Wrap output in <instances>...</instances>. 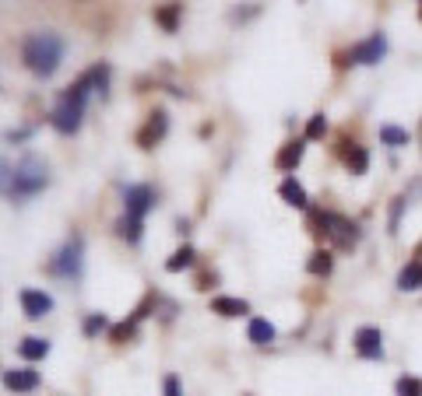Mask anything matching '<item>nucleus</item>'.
Instances as JSON below:
<instances>
[{
  "mask_svg": "<svg viewBox=\"0 0 422 396\" xmlns=\"http://www.w3.org/2000/svg\"><path fill=\"white\" fill-rule=\"evenodd\" d=\"M22 60L36 78H53L64 60V39L57 32H32L22 43Z\"/></svg>",
  "mask_w": 422,
  "mask_h": 396,
  "instance_id": "obj_1",
  "label": "nucleus"
},
{
  "mask_svg": "<svg viewBox=\"0 0 422 396\" xmlns=\"http://www.w3.org/2000/svg\"><path fill=\"white\" fill-rule=\"evenodd\" d=\"M95 88H92V78L85 74V78H78L64 95H60V102H57V109L50 113V123H53V130L57 134H64V137H71V134H78V127H81V116H85V106H88V95H92Z\"/></svg>",
  "mask_w": 422,
  "mask_h": 396,
  "instance_id": "obj_2",
  "label": "nucleus"
},
{
  "mask_svg": "<svg viewBox=\"0 0 422 396\" xmlns=\"http://www.w3.org/2000/svg\"><path fill=\"white\" fill-rule=\"evenodd\" d=\"M46 183H50V165H46V158H39V155H25V158L15 165V172H11V186H8V193H11L15 204H25V200H32L36 193H43Z\"/></svg>",
  "mask_w": 422,
  "mask_h": 396,
  "instance_id": "obj_3",
  "label": "nucleus"
},
{
  "mask_svg": "<svg viewBox=\"0 0 422 396\" xmlns=\"http://www.w3.org/2000/svg\"><path fill=\"white\" fill-rule=\"evenodd\" d=\"M50 270H53L57 277H64V281H78V277H81V270H85V242H81V235H71V239L57 249Z\"/></svg>",
  "mask_w": 422,
  "mask_h": 396,
  "instance_id": "obj_4",
  "label": "nucleus"
},
{
  "mask_svg": "<svg viewBox=\"0 0 422 396\" xmlns=\"http://www.w3.org/2000/svg\"><path fill=\"white\" fill-rule=\"evenodd\" d=\"M383 53H387V36H383V32H376V36H369L366 43L352 46L348 60H352V64H359V67H373V64H380V60H383Z\"/></svg>",
  "mask_w": 422,
  "mask_h": 396,
  "instance_id": "obj_5",
  "label": "nucleus"
},
{
  "mask_svg": "<svg viewBox=\"0 0 422 396\" xmlns=\"http://www.w3.org/2000/svg\"><path fill=\"white\" fill-rule=\"evenodd\" d=\"M123 207H127V214H130V218H141V221H144V214L155 207V190H151V186H144V183L127 186V190H123Z\"/></svg>",
  "mask_w": 422,
  "mask_h": 396,
  "instance_id": "obj_6",
  "label": "nucleus"
},
{
  "mask_svg": "<svg viewBox=\"0 0 422 396\" xmlns=\"http://www.w3.org/2000/svg\"><path fill=\"white\" fill-rule=\"evenodd\" d=\"M352 344H355V354L366 358V361H380L383 358V333L376 326H359Z\"/></svg>",
  "mask_w": 422,
  "mask_h": 396,
  "instance_id": "obj_7",
  "label": "nucleus"
},
{
  "mask_svg": "<svg viewBox=\"0 0 422 396\" xmlns=\"http://www.w3.org/2000/svg\"><path fill=\"white\" fill-rule=\"evenodd\" d=\"M165 127H169V120H165V113L162 109H155L151 116H148V123H144V130L137 134V144L148 151V148H155L162 137H165Z\"/></svg>",
  "mask_w": 422,
  "mask_h": 396,
  "instance_id": "obj_8",
  "label": "nucleus"
},
{
  "mask_svg": "<svg viewBox=\"0 0 422 396\" xmlns=\"http://www.w3.org/2000/svg\"><path fill=\"white\" fill-rule=\"evenodd\" d=\"M50 309H53V298H50L46 291H36V288H25V291H22V312H25L29 319H43Z\"/></svg>",
  "mask_w": 422,
  "mask_h": 396,
  "instance_id": "obj_9",
  "label": "nucleus"
},
{
  "mask_svg": "<svg viewBox=\"0 0 422 396\" xmlns=\"http://www.w3.org/2000/svg\"><path fill=\"white\" fill-rule=\"evenodd\" d=\"M4 386L11 393H32L39 386V372L36 368H11V372H4Z\"/></svg>",
  "mask_w": 422,
  "mask_h": 396,
  "instance_id": "obj_10",
  "label": "nucleus"
},
{
  "mask_svg": "<svg viewBox=\"0 0 422 396\" xmlns=\"http://www.w3.org/2000/svg\"><path fill=\"white\" fill-rule=\"evenodd\" d=\"M303 151H306V137H303V141H289V144H282V151L275 155V165H278L282 172H292V169L303 162Z\"/></svg>",
  "mask_w": 422,
  "mask_h": 396,
  "instance_id": "obj_11",
  "label": "nucleus"
},
{
  "mask_svg": "<svg viewBox=\"0 0 422 396\" xmlns=\"http://www.w3.org/2000/svg\"><path fill=\"white\" fill-rule=\"evenodd\" d=\"M18 354H22L25 361H43V358L50 354V340H43V337H25V340L18 344Z\"/></svg>",
  "mask_w": 422,
  "mask_h": 396,
  "instance_id": "obj_12",
  "label": "nucleus"
},
{
  "mask_svg": "<svg viewBox=\"0 0 422 396\" xmlns=\"http://www.w3.org/2000/svg\"><path fill=\"white\" fill-rule=\"evenodd\" d=\"M397 288H401V291H418V288H422V260H411V263L397 274Z\"/></svg>",
  "mask_w": 422,
  "mask_h": 396,
  "instance_id": "obj_13",
  "label": "nucleus"
},
{
  "mask_svg": "<svg viewBox=\"0 0 422 396\" xmlns=\"http://www.w3.org/2000/svg\"><path fill=\"white\" fill-rule=\"evenodd\" d=\"M278 193H282V200H285L289 207H306V204H310V200H306V190H303L292 176L282 183V190H278Z\"/></svg>",
  "mask_w": 422,
  "mask_h": 396,
  "instance_id": "obj_14",
  "label": "nucleus"
},
{
  "mask_svg": "<svg viewBox=\"0 0 422 396\" xmlns=\"http://www.w3.org/2000/svg\"><path fill=\"white\" fill-rule=\"evenodd\" d=\"M211 309H215L219 316H247L250 312V305L243 302V298H215V302H211Z\"/></svg>",
  "mask_w": 422,
  "mask_h": 396,
  "instance_id": "obj_15",
  "label": "nucleus"
},
{
  "mask_svg": "<svg viewBox=\"0 0 422 396\" xmlns=\"http://www.w3.org/2000/svg\"><path fill=\"white\" fill-rule=\"evenodd\" d=\"M247 337L254 340V344H271L275 340V326L268 323V319H250V326H247Z\"/></svg>",
  "mask_w": 422,
  "mask_h": 396,
  "instance_id": "obj_16",
  "label": "nucleus"
},
{
  "mask_svg": "<svg viewBox=\"0 0 422 396\" xmlns=\"http://www.w3.org/2000/svg\"><path fill=\"white\" fill-rule=\"evenodd\" d=\"M179 11H183V4H176V0H169L165 8H158L155 11V22L165 29V32H176V22H179Z\"/></svg>",
  "mask_w": 422,
  "mask_h": 396,
  "instance_id": "obj_17",
  "label": "nucleus"
},
{
  "mask_svg": "<svg viewBox=\"0 0 422 396\" xmlns=\"http://www.w3.org/2000/svg\"><path fill=\"white\" fill-rule=\"evenodd\" d=\"M380 141L387 144V148H404L411 137H408V130H401V127H390V123H383L380 127Z\"/></svg>",
  "mask_w": 422,
  "mask_h": 396,
  "instance_id": "obj_18",
  "label": "nucleus"
},
{
  "mask_svg": "<svg viewBox=\"0 0 422 396\" xmlns=\"http://www.w3.org/2000/svg\"><path fill=\"white\" fill-rule=\"evenodd\" d=\"M116 232H120L127 242H137V239H141V218H130V214H123V218L116 221Z\"/></svg>",
  "mask_w": 422,
  "mask_h": 396,
  "instance_id": "obj_19",
  "label": "nucleus"
},
{
  "mask_svg": "<svg viewBox=\"0 0 422 396\" xmlns=\"http://www.w3.org/2000/svg\"><path fill=\"white\" fill-rule=\"evenodd\" d=\"M193 256H197V253H193L190 246H183V249H176V253H172V260H165V270H169V274H179L183 267H190V263H193Z\"/></svg>",
  "mask_w": 422,
  "mask_h": 396,
  "instance_id": "obj_20",
  "label": "nucleus"
},
{
  "mask_svg": "<svg viewBox=\"0 0 422 396\" xmlns=\"http://www.w3.org/2000/svg\"><path fill=\"white\" fill-rule=\"evenodd\" d=\"M394 389H397V396H422V379L418 375H401Z\"/></svg>",
  "mask_w": 422,
  "mask_h": 396,
  "instance_id": "obj_21",
  "label": "nucleus"
},
{
  "mask_svg": "<svg viewBox=\"0 0 422 396\" xmlns=\"http://www.w3.org/2000/svg\"><path fill=\"white\" fill-rule=\"evenodd\" d=\"M348 169H352L355 176H362V172L369 169V155H366V148L352 144V155H348Z\"/></svg>",
  "mask_w": 422,
  "mask_h": 396,
  "instance_id": "obj_22",
  "label": "nucleus"
},
{
  "mask_svg": "<svg viewBox=\"0 0 422 396\" xmlns=\"http://www.w3.org/2000/svg\"><path fill=\"white\" fill-rule=\"evenodd\" d=\"M306 270H310V274H317V277H320V274H331V253H327V249L313 253V260L306 263Z\"/></svg>",
  "mask_w": 422,
  "mask_h": 396,
  "instance_id": "obj_23",
  "label": "nucleus"
},
{
  "mask_svg": "<svg viewBox=\"0 0 422 396\" xmlns=\"http://www.w3.org/2000/svg\"><path fill=\"white\" fill-rule=\"evenodd\" d=\"M324 134H327V116L317 113V116L310 120V127H306V141H317V137H324Z\"/></svg>",
  "mask_w": 422,
  "mask_h": 396,
  "instance_id": "obj_24",
  "label": "nucleus"
},
{
  "mask_svg": "<svg viewBox=\"0 0 422 396\" xmlns=\"http://www.w3.org/2000/svg\"><path fill=\"white\" fill-rule=\"evenodd\" d=\"M99 330H106V316H102V312H92V316L85 319V333H88V337H95Z\"/></svg>",
  "mask_w": 422,
  "mask_h": 396,
  "instance_id": "obj_25",
  "label": "nucleus"
},
{
  "mask_svg": "<svg viewBox=\"0 0 422 396\" xmlns=\"http://www.w3.org/2000/svg\"><path fill=\"white\" fill-rule=\"evenodd\" d=\"M162 386H165V396H183V393H179V379H176V375H165V382H162Z\"/></svg>",
  "mask_w": 422,
  "mask_h": 396,
  "instance_id": "obj_26",
  "label": "nucleus"
},
{
  "mask_svg": "<svg viewBox=\"0 0 422 396\" xmlns=\"http://www.w3.org/2000/svg\"><path fill=\"white\" fill-rule=\"evenodd\" d=\"M8 186H11V169H8L4 162H0V193H4Z\"/></svg>",
  "mask_w": 422,
  "mask_h": 396,
  "instance_id": "obj_27",
  "label": "nucleus"
},
{
  "mask_svg": "<svg viewBox=\"0 0 422 396\" xmlns=\"http://www.w3.org/2000/svg\"><path fill=\"white\" fill-rule=\"evenodd\" d=\"M29 134H32V130H11V134H8V141H25Z\"/></svg>",
  "mask_w": 422,
  "mask_h": 396,
  "instance_id": "obj_28",
  "label": "nucleus"
}]
</instances>
